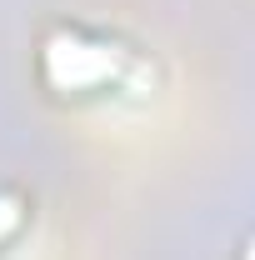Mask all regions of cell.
I'll list each match as a JSON object with an SVG mask.
<instances>
[{
  "mask_svg": "<svg viewBox=\"0 0 255 260\" xmlns=\"http://www.w3.org/2000/svg\"><path fill=\"white\" fill-rule=\"evenodd\" d=\"M115 50L110 45H90L80 35H50L45 40V80L55 90H95L115 80Z\"/></svg>",
  "mask_w": 255,
  "mask_h": 260,
  "instance_id": "obj_1",
  "label": "cell"
},
{
  "mask_svg": "<svg viewBox=\"0 0 255 260\" xmlns=\"http://www.w3.org/2000/svg\"><path fill=\"white\" fill-rule=\"evenodd\" d=\"M20 220H25V205H20V195L5 190V195H0V245H5L15 230H20Z\"/></svg>",
  "mask_w": 255,
  "mask_h": 260,
  "instance_id": "obj_2",
  "label": "cell"
},
{
  "mask_svg": "<svg viewBox=\"0 0 255 260\" xmlns=\"http://www.w3.org/2000/svg\"><path fill=\"white\" fill-rule=\"evenodd\" d=\"M245 260H255V240H250V245H245Z\"/></svg>",
  "mask_w": 255,
  "mask_h": 260,
  "instance_id": "obj_3",
  "label": "cell"
}]
</instances>
